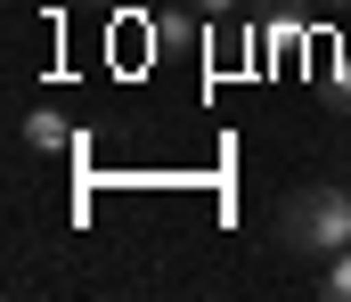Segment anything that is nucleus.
Segmentation results:
<instances>
[{"instance_id": "20e7f679", "label": "nucleus", "mask_w": 351, "mask_h": 302, "mask_svg": "<svg viewBox=\"0 0 351 302\" xmlns=\"http://www.w3.org/2000/svg\"><path fill=\"white\" fill-rule=\"evenodd\" d=\"M319 294H327V302H351V245L335 253V262H327V278H319Z\"/></svg>"}, {"instance_id": "0eeeda50", "label": "nucleus", "mask_w": 351, "mask_h": 302, "mask_svg": "<svg viewBox=\"0 0 351 302\" xmlns=\"http://www.w3.org/2000/svg\"><path fill=\"white\" fill-rule=\"evenodd\" d=\"M327 8H343V0H327Z\"/></svg>"}, {"instance_id": "7ed1b4c3", "label": "nucleus", "mask_w": 351, "mask_h": 302, "mask_svg": "<svg viewBox=\"0 0 351 302\" xmlns=\"http://www.w3.org/2000/svg\"><path fill=\"white\" fill-rule=\"evenodd\" d=\"M25 147H41V155H66V147H74L66 114H49V106H41V114H25Z\"/></svg>"}, {"instance_id": "423d86ee", "label": "nucleus", "mask_w": 351, "mask_h": 302, "mask_svg": "<svg viewBox=\"0 0 351 302\" xmlns=\"http://www.w3.org/2000/svg\"><path fill=\"white\" fill-rule=\"evenodd\" d=\"M188 8H196V16H237L245 0H188Z\"/></svg>"}, {"instance_id": "f257e3e1", "label": "nucleus", "mask_w": 351, "mask_h": 302, "mask_svg": "<svg viewBox=\"0 0 351 302\" xmlns=\"http://www.w3.org/2000/svg\"><path fill=\"white\" fill-rule=\"evenodd\" d=\"M278 245L302 253V262H335L351 245V188H335V180L294 188V197L278 204Z\"/></svg>"}, {"instance_id": "39448f33", "label": "nucleus", "mask_w": 351, "mask_h": 302, "mask_svg": "<svg viewBox=\"0 0 351 302\" xmlns=\"http://www.w3.org/2000/svg\"><path fill=\"white\" fill-rule=\"evenodd\" d=\"M327 99H335V106H351V49L335 58V74H327Z\"/></svg>"}, {"instance_id": "f03ea898", "label": "nucleus", "mask_w": 351, "mask_h": 302, "mask_svg": "<svg viewBox=\"0 0 351 302\" xmlns=\"http://www.w3.org/2000/svg\"><path fill=\"white\" fill-rule=\"evenodd\" d=\"M254 8H262V41L269 49H294L302 25H311V0H254Z\"/></svg>"}]
</instances>
